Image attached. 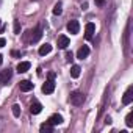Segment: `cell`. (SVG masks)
<instances>
[{"label":"cell","instance_id":"obj_5","mask_svg":"<svg viewBox=\"0 0 133 133\" xmlns=\"http://www.w3.org/2000/svg\"><path fill=\"white\" fill-rule=\"evenodd\" d=\"M68 31L72 33V35H77V33L80 31V24H78V21H71V22L68 24Z\"/></svg>","mask_w":133,"mask_h":133},{"label":"cell","instance_id":"obj_3","mask_svg":"<svg viewBox=\"0 0 133 133\" xmlns=\"http://www.w3.org/2000/svg\"><path fill=\"white\" fill-rule=\"evenodd\" d=\"M55 91V82L52 80V78H49L44 85H42V92L44 94H52Z\"/></svg>","mask_w":133,"mask_h":133},{"label":"cell","instance_id":"obj_4","mask_svg":"<svg viewBox=\"0 0 133 133\" xmlns=\"http://www.w3.org/2000/svg\"><path fill=\"white\" fill-rule=\"evenodd\" d=\"M94 31H96V25H94L92 22H88L86 27H85V38H86V39H92Z\"/></svg>","mask_w":133,"mask_h":133},{"label":"cell","instance_id":"obj_2","mask_svg":"<svg viewBox=\"0 0 133 133\" xmlns=\"http://www.w3.org/2000/svg\"><path fill=\"white\" fill-rule=\"evenodd\" d=\"M131 102H133V86H128L125 94H124V97H122V103L124 105H130Z\"/></svg>","mask_w":133,"mask_h":133},{"label":"cell","instance_id":"obj_6","mask_svg":"<svg viewBox=\"0 0 133 133\" xmlns=\"http://www.w3.org/2000/svg\"><path fill=\"white\" fill-rule=\"evenodd\" d=\"M56 44H58L59 49H68V45H69V38L66 36V35H61V36H58Z\"/></svg>","mask_w":133,"mask_h":133},{"label":"cell","instance_id":"obj_13","mask_svg":"<svg viewBox=\"0 0 133 133\" xmlns=\"http://www.w3.org/2000/svg\"><path fill=\"white\" fill-rule=\"evenodd\" d=\"M30 111H31V114H39V113L42 111V105L35 100V102L31 103V107H30Z\"/></svg>","mask_w":133,"mask_h":133},{"label":"cell","instance_id":"obj_27","mask_svg":"<svg viewBox=\"0 0 133 133\" xmlns=\"http://www.w3.org/2000/svg\"><path fill=\"white\" fill-rule=\"evenodd\" d=\"M0 25H2V21H0Z\"/></svg>","mask_w":133,"mask_h":133},{"label":"cell","instance_id":"obj_17","mask_svg":"<svg viewBox=\"0 0 133 133\" xmlns=\"http://www.w3.org/2000/svg\"><path fill=\"white\" fill-rule=\"evenodd\" d=\"M133 113H128L127 114V117H125V124H127V127H133Z\"/></svg>","mask_w":133,"mask_h":133},{"label":"cell","instance_id":"obj_24","mask_svg":"<svg viewBox=\"0 0 133 133\" xmlns=\"http://www.w3.org/2000/svg\"><path fill=\"white\" fill-rule=\"evenodd\" d=\"M11 55H13V56H21V52H16V50H13V52H11Z\"/></svg>","mask_w":133,"mask_h":133},{"label":"cell","instance_id":"obj_9","mask_svg":"<svg viewBox=\"0 0 133 133\" xmlns=\"http://www.w3.org/2000/svg\"><path fill=\"white\" fill-rule=\"evenodd\" d=\"M47 122L52 124V125H59V124H63V116H61V114H52V116L47 119Z\"/></svg>","mask_w":133,"mask_h":133},{"label":"cell","instance_id":"obj_25","mask_svg":"<svg viewBox=\"0 0 133 133\" xmlns=\"http://www.w3.org/2000/svg\"><path fill=\"white\" fill-rule=\"evenodd\" d=\"M47 77H49V78H52V80H53V78H55V74H53V72H49V75H47Z\"/></svg>","mask_w":133,"mask_h":133},{"label":"cell","instance_id":"obj_15","mask_svg":"<svg viewBox=\"0 0 133 133\" xmlns=\"http://www.w3.org/2000/svg\"><path fill=\"white\" fill-rule=\"evenodd\" d=\"M50 52H52V45L47 44V42L39 47V55H41V56H44V55H47V53H50Z\"/></svg>","mask_w":133,"mask_h":133},{"label":"cell","instance_id":"obj_19","mask_svg":"<svg viewBox=\"0 0 133 133\" xmlns=\"http://www.w3.org/2000/svg\"><path fill=\"white\" fill-rule=\"evenodd\" d=\"M61 11H63V10H61V3L55 5V8H53V14H55V16H59V14H61Z\"/></svg>","mask_w":133,"mask_h":133},{"label":"cell","instance_id":"obj_20","mask_svg":"<svg viewBox=\"0 0 133 133\" xmlns=\"http://www.w3.org/2000/svg\"><path fill=\"white\" fill-rule=\"evenodd\" d=\"M14 33L16 35L21 33V24H19V21H14Z\"/></svg>","mask_w":133,"mask_h":133},{"label":"cell","instance_id":"obj_14","mask_svg":"<svg viewBox=\"0 0 133 133\" xmlns=\"http://www.w3.org/2000/svg\"><path fill=\"white\" fill-rule=\"evenodd\" d=\"M39 131H41V133H52V131H53V125L49 124V122H44V124H41Z\"/></svg>","mask_w":133,"mask_h":133},{"label":"cell","instance_id":"obj_1","mask_svg":"<svg viewBox=\"0 0 133 133\" xmlns=\"http://www.w3.org/2000/svg\"><path fill=\"white\" fill-rule=\"evenodd\" d=\"M69 102L72 103V105H82L83 102H85V94L83 92H80V91H74V92H71V97H69Z\"/></svg>","mask_w":133,"mask_h":133},{"label":"cell","instance_id":"obj_21","mask_svg":"<svg viewBox=\"0 0 133 133\" xmlns=\"http://www.w3.org/2000/svg\"><path fill=\"white\" fill-rule=\"evenodd\" d=\"M94 3H96L97 6H103V5H105V0H94Z\"/></svg>","mask_w":133,"mask_h":133},{"label":"cell","instance_id":"obj_16","mask_svg":"<svg viewBox=\"0 0 133 133\" xmlns=\"http://www.w3.org/2000/svg\"><path fill=\"white\" fill-rule=\"evenodd\" d=\"M80 72H82V68H80V66L74 64L72 68H71V77H72V78H78V77H80Z\"/></svg>","mask_w":133,"mask_h":133},{"label":"cell","instance_id":"obj_8","mask_svg":"<svg viewBox=\"0 0 133 133\" xmlns=\"http://www.w3.org/2000/svg\"><path fill=\"white\" fill-rule=\"evenodd\" d=\"M88 55H89V47H88V45L80 47L78 52H77V58H78V59H85V58H88Z\"/></svg>","mask_w":133,"mask_h":133},{"label":"cell","instance_id":"obj_23","mask_svg":"<svg viewBox=\"0 0 133 133\" xmlns=\"http://www.w3.org/2000/svg\"><path fill=\"white\" fill-rule=\"evenodd\" d=\"M6 45V41H5V38H0V47H5Z\"/></svg>","mask_w":133,"mask_h":133},{"label":"cell","instance_id":"obj_7","mask_svg":"<svg viewBox=\"0 0 133 133\" xmlns=\"http://www.w3.org/2000/svg\"><path fill=\"white\" fill-rule=\"evenodd\" d=\"M30 33H31V39H30L31 42H38V41L41 39V36H42V30H41V27H36V28L31 30Z\"/></svg>","mask_w":133,"mask_h":133},{"label":"cell","instance_id":"obj_11","mask_svg":"<svg viewBox=\"0 0 133 133\" xmlns=\"http://www.w3.org/2000/svg\"><path fill=\"white\" fill-rule=\"evenodd\" d=\"M19 88H21V91L28 92V91H31V89H33V83H31V82H28V80H22V82L19 83Z\"/></svg>","mask_w":133,"mask_h":133},{"label":"cell","instance_id":"obj_12","mask_svg":"<svg viewBox=\"0 0 133 133\" xmlns=\"http://www.w3.org/2000/svg\"><path fill=\"white\" fill-rule=\"evenodd\" d=\"M30 66H31V64H30L28 61H21V63L17 64V72H19V74H25V72L30 69Z\"/></svg>","mask_w":133,"mask_h":133},{"label":"cell","instance_id":"obj_10","mask_svg":"<svg viewBox=\"0 0 133 133\" xmlns=\"http://www.w3.org/2000/svg\"><path fill=\"white\" fill-rule=\"evenodd\" d=\"M11 75H13L11 69H5L2 74H0V83H2V85H6V82L11 78Z\"/></svg>","mask_w":133,"mask_h":133},{"label":"cell","instance_id":"obj_18","mask_svg":"<svg viewBox=\"0 0 133 133\" xmlns=\"http://www.w3.org/2000/svg\"><path fill=\"white\" fill-rule=\"evenodd\" d=\"M13 114H14L16 117L21 116V107H19V105H13Z\"/></svg>","mask_w":133,"mask_h":133},{"label":"cell","instance_id":"obj_26","mask_svg":"<svg viewBox=\"0 0 133 133\" xmlns=\"http://www.w3.org/2000/svg\"><path fill=\"white\" fill-rule=\"evenodd\" d=\"M2 63H3V56H2V55H0V64H2Z\"/></svg>","mask_w":133,"mask_h":133},{"label":"cell","instance_id":"obj_22","mask_svg":"<svg viewBox=\"0 0 133 133\" xmlns=\"http://www.w3.org/2000/svg\"><path fill=\"white\" fill-rule=\"evenodd\" d=\"M74 55H72V52H68V53H66V58H68V61H72L74 58H72Z\"/></svg>","mask_w":133,"mask_h":133}]
</instances>
